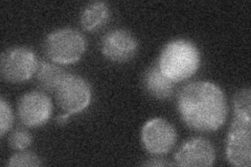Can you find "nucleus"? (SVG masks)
<instances>
[{
	"label": "nucleus",
	"instance_id": "obj_6",
	"mask_svg": "<svg viewBox=\"0 0 251 167\" xmlns=\"http://www.w3.org/2000/svg\"><path fill=\"white\" fill-rule=\"evenodd\" d=\"M39 61L36 53L27 47L18 46L5 50L1 54L0 69L6 82L19 84L26 82L38 68Z\"/></svg>",
	"mask_w": 251,
	"mask_h": 167
},
{
	"label": "nucleus",
	"instance_id": "obj_15",
	"mask_svg": "<svg viewBox=\"0 0 251 167\" xmlns=\"http://www.w3.org/2000/svg\"><path fill=\"white\" fill-rule=\"evenodd\" d=\"M31 142H33V138L30 134L23 129L15 130L9 138L10 146L16 150H25L30 146Z\"/></svg>",
	"mask_w": 251,
	"mask_h": 167
},
{
	"label": "nucleus",
	"instance_id": "obj_2",
	"mask_svg": "<svg viewBox=\"0 0 251 167\" xmlns=\"http://www.w3.org/2000/svg\"><path fill=\"white\" fill-rule=\"evenodd\" d=\"M226 158L231 165H251V92L242 89L233 97V118L226 138Z\"/></svg>",
	"mask_w": 251,
	"mask_h": 167
},
{
	"label": "nucleus",
	"instance_id": "obj_16",
	"mask_svg": "<svg viewBox=\"0 0 251 167\" xmlns=\"http://www.w3.org/2000/svg\"><path fill=\"white\" fill-rule=\"evenodd\" d=\"M13 122L14 115L11 106L3 97H1L0 98V136L1 138H3L6 132H9L12 128Z\"/></svg>",
	"mask_w": 251,
	"mask_h": 167
},
{
	"label": "nucleus",
	"instance_id": "obj_3",
	"mask_svg": "<svg viewBox=\"0 0 251 167\" xmlns=\"http://www.w3.org/2000/svg\"><path fill=\"white\" fill-rule=\"evenodd\" d=\"M200 51L192 41L175 39L163 47L157 65L174 83L192 77L200 67Z\"/></svg>",
	"mask_w": 251,
	"mask_h": 167
},
{
	"label": "nucleus",
	"instance_id": "obj_1",
	"mask_svg": "<svg viewBox=\"0 0 251 167\" xmlns=\"http://www.w3.org/2000/svg\"><path fill=\"white\" fill-rule=\"evenodd\" d=\"M177 105L185 124L199 132H213L222 128L228 113L223 91L207 81L184 86L179 92Z\"/></svg>",
	"mask_w": 251,
	"mask_h": 167
},
{
	"label": "nucleus",
	"instance_id": "obj_18",
	"mask_svg": "<svg viewBox=\"0 0 251 167\" xmlns=\"http://www.w3.org/2000/svg\"><path fill=\"white\" fill-rule=\"evenodd\" d=\"M69 116H70V115L67 114V113H64V114H62V115L58 116V118H57L58 123H59V124H65V123L68 121Z\"/></svg>",
	"mask_w": 251,
	"mask_h": 167
},
{
	"label": "nucleus",
	"instance_id": "obj_13",
	"mask_svg": "<svg viewBox=\"0 0 251 167\" xmlns=\"http://www.w3.org/2000/svg\"><path fill=\"white\" fill-rule=\"evenodd\" d=\"M67 73L68 72L56 63L42 61L39 62L36 71V78L39 86L44 91L54 93Z\"/></svg>",
	"mask_w": 251,
	"mask_h": 167
},
{
	"label": "nucleus",
	"instance_id": "obj_8",
	"mask_svg": "<svg viewBox=\"0 0 251 167\" xmlns=\"http://www.w3.org/2000/svg\"><path fill=\"white\" fill-rule=\"evenodd\" d=\"M52 103L49 95L40 91H31L22 95L18 101V116L27 128H38L50 120Z\"/></svg>",
	"mask_w": 251,
	"mask_h": 167
},
{
	"label": "nucleus",
	"instance_id": "obj_17",
	"mask_svg": "<svg viewBox=\"0 0 251 167\" xmlns=\"http://www.w3.org/2000/svg\"><path fill=\"white\" fill-rule=\"evenodd\" d=\"M144 165L146 166H168V165H172L166 161L163 160H159V159H153L151 161H148L146 163H144Z\"/></svg>",
	"mask_w": 251,
	"mask_h": 167
},
{
	"label": "nucleus",
	"instance_id": "obj_9",
	"mask_svg": "<svg viewBox=\"0 0 251 167\" xmlns=\"http://www.w3.org/2000/svg\"><path fill=\"white\" fill-rule=\"evenodd\" d=\"M101 53L109 61L126 63L131 61L138 51V42L130 31L113 29L101 40Z\"/></svg>",
	"mask_w": 251,
	"mask_h": 167
},
{
	"label": "nucleus",
	"instance_id": "obj_14",
	"mask_svg": "<svg viewBox=\"0 0 251 167\" xmlns=\"http://www.w3.org/2000/svg\"><path fill=\"white\" fill-rule=\"evenodd\" d=\"M42 161L36 154L21 150L19 153L13 155L7 161V166L10 167H37L41 166Z\"/></svg>",
	"mask_w": 251,
	"mask_h": 167
},
{
	"label": "nucleus",
	"instance_id": "obj_11",
	"mask_svg": "<svg viewBox=\"0 0 251 167\" xmlns=\"http://www.w3.org/2000/svg\"><path fill=\"white\" fill-rule=\"evenodd\" d=\"M145 86L152 96L158 99H167L174 92L175 83L162 73L158 65L149 68L145 75Z\"/></svg>",
	"mask_w": 251,
	"mask_h": 167
},
{
	"label": "nucleus",
	"instance_id": "obj_10",
	"mask_svg": "<svg viewBox=\"0 0 251 167\" xmlns=\"http://www.w3.org/2000/svg\"><path fill=\"white\" fill-rule=\"evenodd\" d=\"M177 166L207 167L216 160V152L211 143L200 137L187 140L178 149L174 157Z\"/></svg>",
	"mask_w": 251,
	"mask_h": 167
},
{
	"label": "nucleus",
	"instance_id": "obj_7",
	"mask_svg": "<svg viewBox=\"0 0 251 167\" xmlns=\"http://www.w3.org/2000/svg\"><path fill=\"white\" fill-rule=\"evenodd\" d=\"M141 143L148 153L164 155L170 153L177 140L176 130L163 118H153L141 129Z\"/></svg>",
	"mask_w": 251,
	"mask_h": 167
},
{
	"label": "nucleus",
	"instance_id": "obj_4",
	"mask_svg": "<svg viewBox=\"0 0 251 167\" xmlns=\"http://www.w3.org/2000/svg\"><path fill=\"white\" fill-rule=\"evenodd\" d=\"M87 42L80 31L74 28H60L46 37V57L58 65H69L80 61L86 51Z\"/></svg>",
	"mask_w": 251,
	"mask_h": 167
},
{
	"label": "nucleus",
	"instance_id": "obj_12",
	"mask_svg": "<svg viewBox=\"0 0 251 167\" xmlns=\"http://www.w3.org/2000/svg\"><path fill=\"white\" fill-rule=\"evenodd\" d=\"M110 19V10L105 2H92L86 5L80 17L81 25L85 30L97 31L104 27Z\"/></svg>",
	"mask_w": 251,
	"mask_h": 167
},
{
	"label": "nucleus",
	"instance_id": "obj_5",
	"mask_svg": "<svg viewBox=\"0 0 251 167\" xmlns=\"http://www.w3.org/2000/svg\"><path fill=\"white\" fill-rule=\"evenodd\" d=\"M57 105L64 113L77 114L87 108L92 97L89 83L80 75L67 73L54 91Z\"/></svg>",
	"mask_w": 251,
	"mask_h": 167
}]
</instances>
